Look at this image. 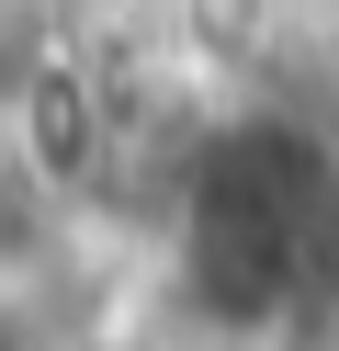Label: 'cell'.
Instances as JSON below:
<instances>
[{
	"mask_svg": "<svg viewBox=\"0 0 339 351\" xmlns=\"http://www.w3.org/2000/svg\"><path fill=\"white\" fill-rule=\"evenodd\" d=\"M316 250V159L294 136H226L192 182V227H181V272L215 317H260L294 295Z\"/></svg>",
	"mask_w": 339,
	"mask_h": 351,
	"instance_id": "1",
	"label": "cell"
}]
</instances>
